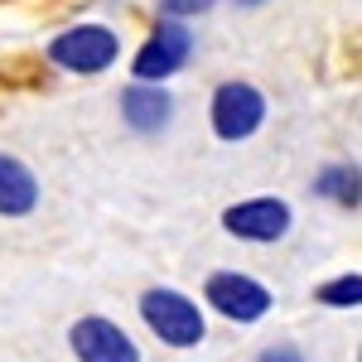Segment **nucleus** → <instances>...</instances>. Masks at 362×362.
<instances>
[{
	"label": "nucleus",
	"instance_id": "nucleus-12",
	"mask_svg": "<svg viewBox=\"0 0 362 362\" xmlns=\"http://www.w3.org/2000/svg\"><path fill=\"white\" fill-rule=\"evenodd\" d=\"M213 10V0H160V15H169V20H194V15H208Z\"/></svg>",
	"mask_w": 362,
	"mask_h": 362
},
{
	"label": "nucleus",
	"instance_id": "nucleus-13",
	"mask_svg": "<svg viewBox=\"0 0 362 362\" xmlns=\"http://www.w3.org/2000/svg\"><path fill=\"white\" fill-rule=\"evenodd\" d=\"M256 362H305V353H300L295 343H271V348H266Z\"/></svg>",
	"mask_w": 362,
	"mask_h": 362
},
{
	"label": "nucleus",
	"instance_id": "nucleus-11",
	"mask_svg": "<svg viewBox=\"0 0 362 362\" xmlns=\"http://www.w3.org/2000/svg\"><path fill=\"white\" fill-rule=\"evenodd\" d=\"M362 300V276L353 271V276H338L329 280V285H319V305H334V309H358Z\"/></svg>",
	"mask_w": 362,
	"mask_h": 362
},
{
	"label": "nucleus",
	"instance_id": "nucleus-3",
	"mask_svg": "<svg viewBox=\"0 0 362 362\" xmlns=\"http://www.w3.org/2000/svg\"><path fill=\"white\" fill-rule=\"evenodd\" d=\"M203 295H208V305L218 309L223 319H232V324H256V319L271 314V290H266L261 280L242 276V271H213L208 285H203Z\"/></svg>",
	"mask_w": 362,
	"mask_h": 362
},
{
	"label": "nucleus",
	"instance_id": "nucleus-4",
	"mask_svg": "<svg viewBox=\"0 0 362 362\" xmlns=\"http://www.w3.org/2000/svg\"><path fill=\"white\" fill-rule=\"evenodd\" d=\"M266 121V97L251 83H223L213 92V131L218 140H247Z\"/></svg>",
	"mask_w": 362,
	"mask_h": 362
},
{
	"label": "nucleus",
	"instance_id": "nucleus-7",
	"mask_svg": "<svg viewBox=\"0 0 362 362\" xmlns=\"http://www.w3.org/2000/svg\"><path fill=\"white\" fill-rule=\"evenodd\" d=\"M68 343H73L78 362H140V348L131 343V334L116 329L112 319H97V314L78 319Z\"/></svg>",
	"mask_w": 362,
	"mask_h": 362
},
{
	"label": "nucleus",
	"instance_id": "nucleus-1",
	"mask_svg": "<svg viewBox=\"0 0 362 362\" xmlns=\"http://www.w3.org/2000/svg\"><path fill=\"white\" fill-rule=\"evenodd\" d=\"M140 319L150 324V334L169 343V348H198L208 338V319L203 309L179 295V290H145L140 295Z\"/></svg>",
	"mask_w": 362,
	"mask_h": 362
},
{
	"label": "nucleus",
	"instance_id": "nucleus-2",
	"mask_svg": "<svg viewBox=\"0 0 362 362\" xmlns=\"http://www.w3.org/2000/svg\"><path fill=\"white\" fill-rule=\"evenodd\" d=\"M121 54V44H116L112 29L102 25H78V29H63L54 44H49V58H54L58 68H68V73H107Z\"/></svg>",
	"mask_w": 362,
	"mask_h": 362
},
{
	"label": "nucleus",
	"instance_id": "nucleus-10",
	"mask_svg": "<svg viewBox=\"0 0 362 362\" xmlns=\"http://www.w3.org/2000/svg\"><path fill=\"white\" fill-rule=\"evenodd\" d=\"M314 194L334 198V203H343V208H358V198H362L358 165H329L319 179H314Z\"/></svg>",
	"mask_w": 362,
	"mask_h": 362
},
{
	"label": "nucleus",
	"instance_id": "nucleus-14",
	"mask_svg": "<svg viewBox=\"0 0 362 362\" xmlns=\"http://www.w3.org/2000/svg\"><path fill=\"white\" fill-rule=\"evenodd\" d=\"M237 5H261V0H237Z\"/></svg>",
	"mask_w": 362,
	"mask_h": 362
},
{
	"label": "nucleus",
	"instance_id": "nucleus-5",
	"mask_svg": "<svg viewBox=\"0 0 362 362\" xmlns=\"http://www.w3.org/2000/svg\"><path fill=\"white\" fill-rule=\"evenodd\" d=\"M189 54H194L189 29L179 25V20H165V25L140 44V54H136V83H165V78H174V73L189 63Z\"/></svg>",
	"mask_w": 362,
	"mask_h": 362
},
{
	"label": "nucleus",
	"instance_id": "nucleus-8",
	"mask_svg": "<svg viewBox=\"0 0 362 362\" xmlns=\"http://www.w3.org/2000/svg\"><path fill=\"white\" fill-rule=\"evenodd\" d=\"M121 116H126L131 131L155 136V131H165L169 116H174V97H169L160 83H131L121 92Z\"/></svg>",
	"mask_w": 362,
	"mask_h": 362
},
{
	"label": "nucleus",
	"instance_id": "nucleus-6",
	"mask_svg": "<svg viewBox=\"0 0 362 362\" xmlns=\"http://www.w3.org/2000/svg\"><path fill=\"white\" fill-rule=\"evenodd\" d=\"M223 227L242 242H280L290 232V203L285 198H247L223 213Z\"/></svg>",
	"mask_w": 362,
	"mask_h": 362
},
{
	"label": "nucleus",
	"instance_id": "nucleus-9",
	"mask_svg": "<svg viewBox=\"0 0 362 362\" xmlns=\"http://www.w3.org/2000/svg\"><path fill=\"white\" fill-rule=\"evenodd\" d=\"M39 208V179L25 160L0 155V218H29Z\"/></svg>",
	"mask_w": 362,
	"mask_h": 362
}]
</instances>
